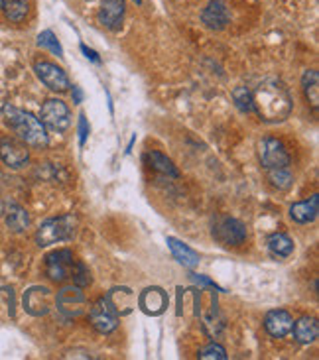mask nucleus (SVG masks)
<instances>
[{
	"mask_svg": "<svg viewBox=\"0 0 319 360\" xmlns=\"http://www.w3.org/2000/svg\"><path fill=\"white\" fill-rule=\"evenodd\" d=\"M253 107L264 123H282L292 112V99L280 81H264L253 93Z\"/></svg>",
	"mask_w": 319,
	"mask_h": 360,
	"instance_id": "obj_1",
	"label": "nucleus"
},
{
	"mask_svg": "<svg viewBox=\"0 0 319 360\" xmlns=\"http://www.w3.org/2000/svg\"><path fill=\"white\" fill-rule=\"evenodd\" d=\"M2 116H4V123L10 126V130H14V134L20 138L24 144L34 146V148H46L48 146L50 138L46 132V126L32 112L20 111L12 105H4Z\"/></svg>",
	"mask_w": 319,
	"mask_h": 360,
	"instance_id": "obj_2",
	"label": "nucleus"
},
{
	"mask_svg": "<svg viewBox=\"0 0 319 360\" xmlns=\"http://www.w3.org/2000/svg\"><path fill=\"white\" fill-rule=\"evenodd\" d=\"M77 221L73 215H64V217H55V219H48L39 224L38 233H36V242L38 246H51L57 242H65L71 240L75 235Z\"/></svg>",
	"mask_w": 319,
	"mask_h": 360,
	"instance_id": "obj_3",
	"label": "nucleus"
},
{
	"mask_svg": "<svg viewBox=\"0 0 319 360\" xmlns=\"http://www.w3.org/2000/svg\"><path fill=\"white\" fill-rule=\"evenodd\" d=\"M55 307L57 311L67 317V319H75V317H81L85 311L89 309V303H87V298L83 294V287L75 286H64L57 296H55Z\"/></svg>",
	"mask_w": 319,
	"mask_h": 360,
	"instance_id": "obj_4",
	"label": "nucleus"
},
{
	"mask_svg": "<svg viewBox=\"0 0 319 360\" xmlns=\"http://www.w3.org/2000/svg\"><path fill=\"white\" fill-rule=\"evenodd\" d=\"M75 256L71 250H55L46 258V273L51 282L55 284H64L67 280H71V273L75 270Z\"/></svg>",
	"mask_w": 319,
	"mask_h": 360,
	"instance_id": "obj_5",
	"label": "nucleus"
},
{
	"mask_svg": "<svg viewBox=\"0 0 319 360\" xmlns=\"http://www.w3.org/2000/svg\"><path fill=\"white\" fill-rule=\"evenodd\" d=\"M213 238L223 246H241L246 240V226L239 219L221 217L213 224Z\"/></svg>",
	"mask_w": 319,
	"mask_h": 360,
	"instance_id": "obj_6",
	"label": "nucleus"
},
{
	"mask_svg": "<svg viewBox=\"0 0 319 360\" xmlns=\"http://www.w3.org/2000/svg\"><path fill=\"white\" fill-rule=\"evenodd\" d=\"M89 319L91 325H93L99 333H102V335L113 333L116 327H118V313H116L115 307L111 305V301H109L107 296L97 299V301L93 303V307H91L89 311Z\"/></svg>",
	"mask_w": 319,
	"mask_h": 360,
	"instance_id": "obj_7",
	"label": "nucleus"
},
{
	"mask_svg": "<svg viewBox=\"0 0 319 360\" xmlns=\"http://www.w3.org/2000/svg\"><path fill=\"white\" fill-rule=\"evenodd\" d=\"M258 156L266 170H278V168L290 165V154L286 146L276 138H264L258 144Z\"/></svg>",
	"mask_w": 319,
	"mask_h": 360,
	"instance_id": "obj_8",
	"label": "nucleus"
},
{
	"mask_svg": "<svg viewBox=\"0 0 319 360\" xmlns=\"http://www.w3.org/2000/svg\"><path fill=\"white\" fill-rule=\"evenodd\" d=\"M42 123L48 126L53 132H64L71 126V118H69V109L64 100L50 99L44 102L42 107Z\"/></svg>",
	"mask_w": 319,
	"mask_h": 360,
	"instance_id": "obj_9",
	"label": "nucleus"
},
{
	"mask_svg": "<svg viewBox=\"0 0 319 360\" xmlns=\"http://www.w3.org/2000/svg\"><path fill=\"white\" fill-rule=\"evenodd\" d=\"M0 160L12 170H20L30 162V150L20 138H2L0 140Z\"/></svg>",
	"mask_w": 319,
	"mask_h": 360,
	"instance_id": "obj_10",
	"label": "nucleus"
},
{
	"mask_svg": "<svg viewBox=\"0 0 319 360\" xmlns=\"http://www.w3.org/2000/svg\"><path fill=\"white\" fill-rule=\"evenodd\" d=\"M22 303H24V309L34 315V317H42L46 313H50L53 303H55V296L51 294L48 287L44 286H34L30 289H26L24 298H22Z\"/></svg>",
	"mask_w": 319,
	"mask_h": 360,
	"instance_id": "obj_11",
	"label": "nucleus"
},
{
	"mask_svg": "<svg viewBox=\"0 0 319 360\" xmlns=\"http://www.w3.org/2000/svg\"><path fill=\"white\" fill-rule=\"evenodd\" d=\"M34 71L38 75V79L51 91L55 93H65L69 91L71 83H69V77L65 75L62 67H57L55 63L50 62H38L34 65Z\"/></svg>",
	"mask_w": 319,
	"mask_h": 360,
	"instance_id": "obj_12",
	"label": "nucleus"
},
{
	"mask_svg": "<svg viewBox=\"0 0 319 360\" xmlns=\"http://www.w3.org/2000/svg\"><path fill=\"white\" fill-rule=\"evenodd\" d=\"M201 22H203L209 30H215V32L225 30L230 22L229 6H227L223 0H211V2L205 6L203 12H201Z\"/></svg>",
	"mask_w": 319,
	"mask_h": 360,
	"instance_id": "obj_13",
	"label": "nucleus"
},
{
	"mask_svg": "<svg viewBox=\"0 0 319 360\" xmlns=\"http://www.w3.org/2000/svg\"><path fill=\"white\" fill-rule=\"evenodd\" d=\"M138 307L146 315H162L167 307V296L162 287H146L138 296Z\"/></svg>",
	"mask_w": 319,
	"mask_h": 360,
	"instance_id": "obj_14",
	"label": "nucleus"
},
{
	"mask_svg": "<svg viewBox=\"0 0 319 360\" xmlns=\"http://www.w3.org/2000/svg\"><path fill=\"white\" fill-rule=\"evenodd\" d=\"M125 18V0H104L99 8L97 20L107 30H118Z\"/></svg>",
	"mask_w": 319,
	"mask_h": 360,
	"instance_id": "obj_15",
	"label": "nucleus"
},
{
	"mask_svg": "<svg viewBox=\"0 0 319 360\" xmlns=\"http://www.w3.org/2000/svg\"><path fill=\"white\" fill-rule=\"evenodd\" d=\"M264 327L270 335L282 339V336L290 335L292 333V327H294V317L284 309H274L266 313V319H264Z\"/></svg>",
	"mask_w": 319,
	"mask_h": 360,
	"instance_id": "obj_16",
	"label": "nucleus"
},
{
	"mask_svg": "<svg viewBox=\"0 0 319 360\" xmlns=\"http://www.w3.org/2000/svg\"><path fill=\"white\" fill-rule=\"evenodd\" d=\"M319 213V195H311V199L302 201V203H295L290 207V217L294 219L295 223L307 224L313 223L318 219Z\"/></svg>",
	"mask_w": 319,
	"mask_h": 360,
	"instance_id": "obj_17",
	"label": "nucleus"
},
{
	"mask_svg": "<svg viewBox=\"0 0 319 360\" xmlns=\"http://www.w3.org/2000/svg\"><path fill=\"white\" fill-rule=\"evenodd\" d=\"M107 298H109L111 305L115 307L118 315H127L136 305V298H134V294L128 287H115V289H111L107 294Z\"/></svg>",
	"mask_w": 319,
	"mask_h": 360,
	"instance_id": "obj_18",
	"label": "nucleus"
},
{
	"mask_svg": "<svg viewBox=\"0 0 319 360\" xmlns=\"http://www.w3.org/2000/svg\"><path fill=\"white\" fill-rule=\"evenodd\" d=\"M292 331H294V336L298 343L309 345V343H313L319 335L318 319H316V317H302V319L295 321Z\"/></svg>",
	"mask_w": 319,
	"mask_h": 360,
	"instance_id": "obj_19",
	"label": "nucleus"
},
{
	"mask_svg": "<svg viewBox=\"0 0 319 360\" xmlns=\"http://www.w3.org/2000/svg\"><path fill=\"white\" fill-rule=\"evenodd\" d=\"M167 246L172 250V254L176 256V260L181 264V266H185V268H195L197 264H199V254L192 250L188 244H183V242H179L178 238H174V236H170L167 238Z\"/></svg>",
	"mask_w": 319,
	"mask_h": 360,
	"instance_id": "obj_20",
	"label": "nucleus"
},
{
	"mask_svg": "<svg viewBox=\"0 0 319 360\" xmlns=\"http://www.w3.org/2000/svg\"><path fill=\"white\" fill-rule=\"evenodd\" d=\"M4 221H6L8 228L12 233H24L26 228L30 226V217H28L24 207H20V205H6Z\"/></svg>",
	"mask_w": 319,
	"mask_h": 360,
	"instance_id": "obj_21",
	"label": "nucleus"
},
{
	"mask_svg": "<svg viewBox=\"0 0 319 360\" xmlns=\"http://www.w3.org/2000/svg\"><path fill=\"white\" fill-rule=\"evenodd\" d=\"M146 162H148V165L152 168L154 172H158V174L167 175V177H179V172L176 170L174 162L167 160L166 156L160 154V152H148V154H146Z\"/></svg>",
	"mask_w": 319,
	"mask_h": 360,
	"instance_id": "obj_22",
	"label": "nucleus"
},
{
	"mask_svg": "<svg viewBox=\"0 0 319 360\" xmlns=\"http://www.w3.org/2000/svg\"><path fill=\"white\" fill-rule=\"evenodd\" d=\"M0 10L8 20L22 22L30 12V4H28V0H0Z\"/></svg>",
	"mask_w": 319,
	"mask_h": 360,
	"instance_id": "obj_23",
	"label": "nucleus"
},
{
	"mask_svg": "<svg viewBox=\"0 0 319 360\" xmlns=\"http://www.w3.org/2000/svg\"><path fill=\"white\" fill-rule=\"evenodd\" d=\"M302 89H304V95H306L307 102L318 111L319 107V75L316 69H309L302 77Z\"/></svg>",
	"mask_w": 319,
	"mask_h": 360,
	"instance_id": "obj_24",
	"label": "nucleus"
},
{
	"mask_svg": "<svg viewBox=\"0 0 319 360\" xmlns=\"http://www.w3.org/2000/svg\"><path fill=\"white\" fill-rule=\"evenodd\" d=\"M266 244H268L270 252H272L274 256H278V258H288V256L294 252V242H292V238L288 235H284V233L270 235Z\"/></svg>",
	"mask_w": 319,
	"mask_h": 360,
	"instance_id": "obj_25",
	"label": "nucleus"
},
{
	"mask_svg": "<svg viewBox=\"0 0 319 360\" xmlns=\"http://www.w3.org/2000/svg\"><path fill=\"white\" fill-rule=\"evenodd\" d=\"M268 179L272 187L280 189V191H286L290 189L292 183H294V175L290 174L288 168H278V170H268Z\"/></svg>",
	"mask_w": 319,
	"mask_h": 360,
	"instance_id": "obj_26",
	"label": "nucleus"
},
{
	"mask_svg": "<svg viewBox=\"0 0 319 360\" xmlns=\"http://www.w3.org/2000/svg\"><path fill=\"white\" fill-rule=\"evenodd\" d=\"M230 97H233L237 109L241 112H255V107H253V93L246 87H237L230 93Z\"/></svg>",
	"mask_w": 319,
	"mask_h": 360,
	"instance_id": "obj_27",
	"label": "nucleus"
},
{
	"mask_svg": "<svg viewBox=\"0 0 319 360\" xmlns=\"http://www.w3.org/2000/svg\"><path fill=\"white\" fill-rule=\"evenodd\" d=\"M38 46H39V48H46V50H50L51 53H55L57 57H64L62 44L57 42V37H55V34H53L51 30H46V32H42V34H39Z\"/></svg>",
	"mask_w": 319,
	"mask_h": 360,
	"instance_id": "obj_28",
	"label": "nucleus"
},
{
	"mask_svg": "<svg viewBox=\"0 0 319 360\" xmlns=\"http://www.w3.org/2000/svg\"><path fill=\"white\" fill-rule=\"evenodd\" d=\"M197 357H199L201 360H227V350L221 347V345L211 343V345H207L205 348H201Z\"/></svg>",
	"mask_w": 319,
	"mask_h": 360,
	"instance_id": "obj_29",
	"label": "nucleus"
},
{
	"mask_svg": "<svg viewBox=\"0 0 319 360\" xmlns=\"http://www.w3.org/2000/svg\"><path fill=\"white\" fill-rule=\"evenodd\" d=\"M71 282L79 287H85L91 284V272L85 268V264H81V262H77L75 264V270L71 273Z\"/></svg>",
	"mask_w": 319,
	"mask_h": 360,
	"instance_id": "obj_30",
	"label": "nucleus"
},
{
	"mask_svg": "<svg viewBox=\"0 0 319 360\" xmlns=\"http://www.w3.org/2000/svg\"><path fill=\"white\" fill-rule=\"evenodd\" d=\"M87 136H89V125H87L85 114H81V116H79V144H81V146L85 144Z\"/></svg>",
	"mask_w": 319,
	"mask_h": 360,
	"instance_id": "obj_31",
	"label": "nucleus"
},
{
	"mask_svg": "<svg viewBox=\"0 0 319 360\" xmlns=\"http://www.w3.org/2000/svg\"><path fill=\"white\" fill-rule=\"evenodd\" d=\"M81 51L85 53V57H87V60H91V62H95V63L101 62V60H99V55H97V51L89 50L87 46H81Z\"/></svg>",
	"mask_w": 319,
	"mask_h": 360,
	"instance_id": "obj_32",
	"label": "nucleus"
},
{
	"mask_svg": "<svg viewBox=\"0 0 319 360\" xmlns=\"http://www.w3.org/2000/svg\"><path fill=\"white\" fill-rule=\"evenodd\" d=\"M193 280H195L197 284H201V286H209V287H215V289H221V287L215 286V284H213L211 280H207L205 276H193Z\"/></svg>",
	"mask_w": 319,
	"mask_h": 360,
	"instance_id": "obj_33",
	"label": "nucleus"
},
{
	"mask_svg": "<svg viewBox=\"0 0 319 360\" xmlns=\"http://www.w3.org/2000/svg\"><path fill=\"white\" fill-rule=\"evenodd\" d=\"M71 97H73V102H81L83 100V91H81V87H73V91H71Z\"/></svg>",
	"mask_w": 319,
	"mask_h": 360,
	"instance_id": "obj_34",
	"label": "nucleus"
},
{
	"mask_svg": "<svg viewBox=\"0 0 319 360\" xmlns=\"http://www.w3.org/2000/svg\"><path fill=\"white\" fill-rule=\"evenodd\" d=\"M134 2H136V4H142V0H134Z\"/></svg>",
	"mask_w": 319,
	"mask_h": 360,
	"instance_id": "obj_35",
	"label": "nucleus"
}]
</instances>
